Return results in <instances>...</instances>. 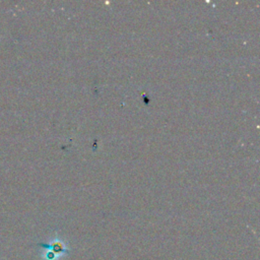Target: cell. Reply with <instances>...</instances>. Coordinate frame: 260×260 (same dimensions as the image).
<instances>
[{
	"label": "cell",
	"instance_id": "1",
	"mask_svg": "<svg viewBox=\"0 0 260 260\" xmlns=\"http://www.w3.org/2000/svg\"><path fill=\"white\" fill-rule=\"evenodd\" d=\"M41 247L45 248L46 250L52 252L53 254H62V253H68V250L65 248L64 244L60 240H53L50 244H40Z\"/></svg>",
	"mask_w": 260,
	"mask_h": 260
}]
</instances>
